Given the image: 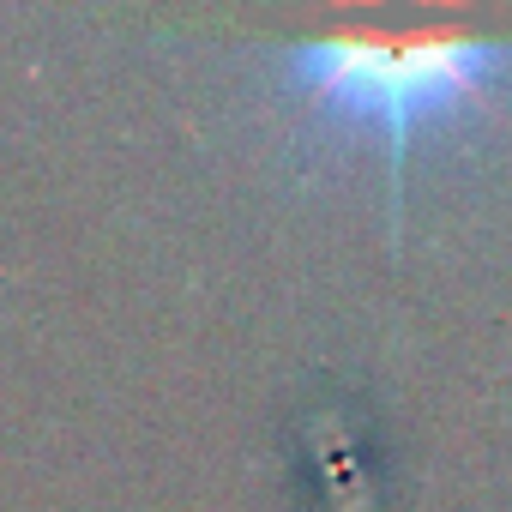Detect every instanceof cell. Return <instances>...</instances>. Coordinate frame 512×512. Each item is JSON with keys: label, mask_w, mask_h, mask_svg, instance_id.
<instances>
[{"label": "cell", "mask_w": 512, "mask_h": 512, "mask_svg": "<svg viewBox=\"0 0 512 512\" xmlns=\"http://www.w3.org/2000/svg\"><path fill=\"white\" fill-rule=\"evenodd\" d=\"M506 85H512V43L476 37L446 19L422 25L350 19L326 37L296 43L284 61V91L326 127L374 133L392 169L404 163L416 133L494 103V91Z\"/></svg>", "instance_id": "6da1fadb"}]
</instances>
